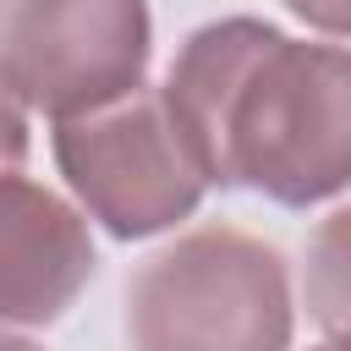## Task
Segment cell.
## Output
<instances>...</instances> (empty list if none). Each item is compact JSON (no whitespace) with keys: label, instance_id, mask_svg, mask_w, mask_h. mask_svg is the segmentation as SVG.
I'll list each match as a JSON object with an SVG mask.
<instances>
[{"label":"cell","instance_id":"obj_1","mask_svg":"<svg viewBox=\"0 0 351 351\" xmlns=\"http://www.w3.org/2000/svg\"><path fill=\"white\" fill-rule=\"evenodd\" d=\"M159 93L208 186L280 208L351 192V44L214 16L176 44Z\"/></svg>","mask_w":351,"mask_h":351},{"label":"cell","instance_id":"obj_2","mask_svg":"<svg viewBox=\"0 0 351 351\" xmlns=\"http://www.w3.org/2000/svg\"><path fill=\"white\" fill-rule=\"evenodd\" d=\"M121 335L126 351H291V263L241 225H192L132 269Z\"/></svg>","mask_w":351,"mask_h":351},{"label":"cell","instance_id":"obj_3","mask_svg":"<svg viewBox=\"0 0 351 351\" xmlns=\"http://www.w3.org/2000/svg\"><path fill=\"white\" fill-rule=\"evenodd\" d=\"M49 154L66 197L115 241L170 236L214 192L186 137L176 132L165 93L148 82L93 115L55 121Z\"/></svg>","mask_w":351,"mask_h":351},{"label":"cell","instance_id":"obj_4","mask_svg":"<svg viewBox=\"0 0 351 351\" xmlns=\"http://www.w3.org/2000/svg\"><path fill=\"white\" fill-rule=\"evenodd\" d=\"M0 66L16 99L55 121L93 115L148 82V0H0Z\"/></svg>","mask_w":351,"mask_h":351},{"label":"cell","instance_id":"obj_5","mask_svg":"<svg viewBox=\"0 0 351 351\" xmlns=\"http://www.w3.org/2000/svg\"><path fill=\"white\" fill-rule=\"evenodd\" d=\"M99 274L93 219L27 170H0V329H49Z\"/></svg>","mask_w":351,"mask_h":351},{"label":"cell","instance_id":"obj_6","mask_svg":"<svg viewBox=\"0 0 351 351\" xmlns=\"http://www.w3.org/2000/svg\"><path fill=\"white\" fill-rule=\"evenodd\" d=\"M302 302L329 346H351V203L313 225L302 252Z\"/></svg>","mask_w":351,"mask_h":351},{"label":"cell","instance_id":"obj_7","mask_svg":"<svg viewBox=\"0 0 351 351\" xmlns=\"http://www.w3.org/2000/svg\"><path fill=\"white\" fill-rule=\"evenodd\" d=\"M33 148V110L16 99L5 66H0V170H22Z\"/></svg>","mask_w":351,"mask_h":351},{"label":"cell","instance_id":"obj_8","mask_svg":"<svg viewBox=\"0 0 351 351\" xmlns=\"http://www.w3.org/2000/svg\"><path fill=\"white\" fill-rule=\"evenodd\" d=\"M302 27H313L318 38H340L351 44V0H280Z\"/></svg>","mask_w":351,"mask_h":351},{"label":"cell","instance_id":"obj_9","mask_svg":"<svg viewBox=\"0 0 351 351\" xmlns=\"http://www.w3.org/2000/svg\"><path fill=\"white\" fill-rule=\"evenodd\" d=\"M0 351H44V346L27 340V335H16V329H0Z\"/></svg>","mask_w":351,"mask_h":351},{"label":"cell","instance_id":"obj_10","mask_svg":"<svg viewBox=\"0 0 351 351\" xmlns=\"http://www.w3.org/2000/svg\"><path fill=\"white\" fill-rule=\"evenodd\" d=\"M307 351H351V346H329V340H324V346H307Z\"/></svg>","mask_w":351,"mask_h":351}]
</instances>
